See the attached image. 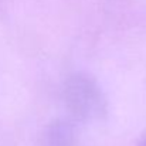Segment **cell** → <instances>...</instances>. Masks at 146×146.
Here are the masks:
<instances>
[{"label": "cell", "mask_w": 146, "mask_h": 146, "mask_svg": "<svg viewBox=\"0 0 146 146\" xmlns=\"http://www.w3.org/2000/svg\"><path fill=\"white\" fill-rule=\"evenodd\" d=\"M138 146H146V133H145V136L141 139V142H139V145Z\"/></svg>", "instance_id": "cell-1"}]
</instances>
